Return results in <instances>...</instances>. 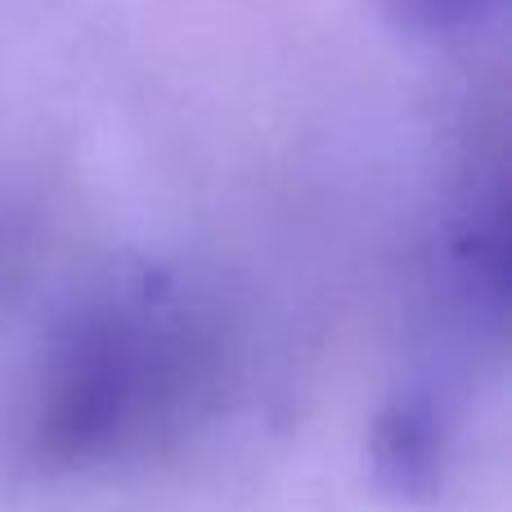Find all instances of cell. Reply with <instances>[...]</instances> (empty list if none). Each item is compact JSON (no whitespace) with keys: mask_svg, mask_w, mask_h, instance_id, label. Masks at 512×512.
Here are the masks:
<instances>
[{"mask_svg":"<svg viewBox=\"0 0 512 512\" xmlns=\"http://www.w3.org/2000/svg\"><path fill=\"white\" fill-rule=\"evenodd\" d=\"M180 378V337L131 306H95L59 342L45 378L36 445L54 463H90L140 423L153 387Z\"/></svg>","mask_w":512,"mask_h":512,"instance_id":"cell-1","label":"cell"},{"mask_svg":"<svg viewBox=\"0 0 512 512\" xmlns=\"http://www.w3.org/2000/svg\"><path fill=\"white\" fill-rule=\"evenodd\" d=\"M369 472L396 504H432L445 481V418L427 391H400L369 436Z\"/></svg>","mask_w":512,"mask_h":512,"instance_id":"cell-2","label":"cell"},{"mask_svg":"<svg viewBox=\"0 0 512 512\" xmlns=\"http://www.w3.org/2000/svg\"><path fill=\"white\" fill-rule=\"evenodd\" d=\"M382 9L409 36H454L495 14L499 0H382Z\"/></svg>","mask_w":512,"mask_h":512,"instance_id":"cell-3","label":"cell"}]
</instances>
